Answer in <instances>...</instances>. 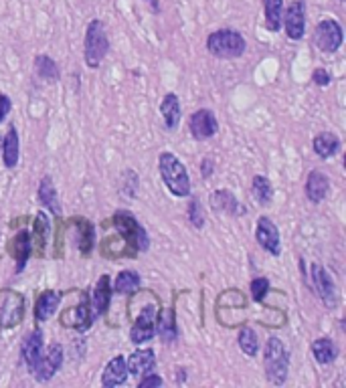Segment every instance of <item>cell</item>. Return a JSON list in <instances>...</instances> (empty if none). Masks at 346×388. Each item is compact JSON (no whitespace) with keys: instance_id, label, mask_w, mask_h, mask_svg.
<instances>
[{"instance_id":"cell-17","label":"cell","mask_w":346,"mask_h":388,"mask_svg":"<svg viewBox=\"0 0 346 388\" xmlns=\"http://www.w3.org/2000/svg\"><path fill=\"white\" fill-rule=\"evenodd\" d=\"M328 193H330V180H328V176L324 172H320V170H312L308 174L306 180L308 200L314 202V204H320L328 196Z\"/></svg>"},{"instance_id":"cell-11","label":"cell","mask_w":346,"mask_h":388,"mask_svg":"<svg viewBox=\"0 0 346 388\" xmlns=\"http://www.w3.org/2000/svg\"><path fill=\"white\" fill-rule=\"evenodd\" d=\"M284 29L286 35L291 40H300L306 33V10H304V2L302 0H294L288 6V10H284Z\"/></svg>"},{"instance_id":"cell-28","label":"cell","mask_w":346,"mask_h":388,"mask_svg":"<svg viewBox=\"0 0 346 388\" xmlns=\"http://www.w3.org/2000/svg\"><path fill=\"white\" fill-rule=\"evenodd\" d=\"M35 73L38 75V79L47 81V83H57L61 77V71H59V65L47 55H37L35 57Z\"/></svg>"},{"instance_id":"cell-29","label":"cell","mask_w":346,"mask_h":388,"mask_svg":"<svg viewBox=\"0 0 346 388\" xmlns=\"http://www.w3.org/2000/svg\"><path fill=\"white\" fill-rule=\"evenodd\" d=\"M251 194H253V198H255V202L259 207H268L269 202H271V198H273V186H271V182H269L266 176H253V180H251Z\"/></svg>"},{"instance_id":"cell-30","label":"cell","mask_w":346,"mask_h":388,"mask_svg":"<svg viewBox=\"0 0 346 388\" xmlns=\"http://www.w3.org/2000/svg\"><path fill=\"white\" fill-rule=\"evenodd\" d=\"M156 331L162 338V342H174L178 338V330L174 324L173 310H164L160 313V318L156 320Z\"/></svg>"},{"instance_id":"cell-13","label":"cell","mask_w":346,"mask_h":388,"mask_svg":"<svg viewBox=\"0 0 346 388\" xmlns=\"http://www.w3.org/2000/svg\"><path fill=\"white\" fill-rule=\"evenodd\" d=\"M154 334H156V311L152 306H146L138 315L134 328L130 330V340L134 344H146L148 340H152Z\"/></svg>"},{"instance_id":"cell-36","label":"cell","mask_w":346,"mask_h":388,"mask_svg":"<svg viewBox=\"0 0 346 388\" xmlns=\"http://www.w3.org/2000/svg\"><path fill=\"white\" fill-rule=\"evenodd\" d=\"M268 291H269L268 277H255V279L251 281V297H253V301L261 304V301L266 299Z\"/></svg>"},{"instance_id":"cell-32","label":"cell","mask_w":346,"mask_h":388,"mask_svg":"<svg viewBox=\"0 0 346 388\" xmlns=\"http://www.w3.org/2000/svg\"><path fill=\"white\" fill-rule=\"evenodd\" d=\"M237 344L243 354L247 356H255L259 352V340H257V334L251 330L250 326H243L239 330V336H237Z\"/></svg>"},{"instance_id":"cell-15","label":"cell","mask_w":346,"mask_h":388,"mask_svg":"<svg viewBox=\"0 0 346 388\" xmlns=\"http://www.w3.org/2000/svg\"><path fill=\"white\" fill-rule=\"evenodd\" d=\"M20 356L27 364L29 372H33V368L37 366V362L43 356V331L35 328L33 331L27 334V338L22 340V346H20Z\"/></svg>"},{"instance_id":"cell-7","label":"cell","mask_w":346,"mask_h":388,"mask_svg":"<svg viewBox=\"0 0 346 388\" xmlns=\"http://www.w3.org/2000/svg\"><path fill=\"white\" fill-rule=\"evenodd\" d=\"M345 40L343 35V27L334 19L320 20L316 31H314V45L322 51V53H336L340 49Z\"/></svg>"},{"instance_id":"cell-12","label":"cell","mask_w":346,"mask_h":388,"mask_svg":"<svg viewBox=\"0 0 346 388\" xmlns=\"http://www.w3.org/2000/svg\"><path fill=\"white\" fill-rule=\"evenodd\" d=\"M189 130H191V136L199 142L203 140H209L217 134L219 130V124H217V117L212 114L211 110H196L191 117H189Z\"/></svg>"},{"instance_id":"cell-4","label":"cell","mask_w":346,"mask_h":388,"mask_svg":"<svg viewBox=\"0 0 346 388\" xmlns=\"http://www.w3.org/2000/svg\"><path fill=\"white\" fill-rule=\"evenodd\" d=\"M110 51V39L106 33V27L101 20H92L85 31V40H83V59L89 69H97L101 61L108 57Z\"/></svg>"},{"instance_id":"cell-5","label":"cell","mask_w":346,"mask_h":388,"mask_svg":"<svg viewBox=\"0 0 346 388\" xmlns=\"http://www.w3.org/2000/svg\"><path fill=\"white\" fill-rule=\"evenodd\" d=\"M310 281H312V290L316 291V295L320 297V301L326 306L328 310H334L338 306V290H336V283L330 277V273L322 265L312 263V267H310Z\"/></svg>"},{"instance_id":"cell-23","label":"cell","mask_w":346,"mask_h":388,"mask_svg":"<svg viewBox=\"0 0 346 388\" xmlns=\"http://www.w3.org/2000/svg\"><path fill=\"white\" fill-rule=\"evenodd\" d=\"M160 114L164 119V126L168 130H176L180 124V101L176 94H166L162 103H160Z\"/></svg>"},{"instance_id":"cell-8","label":"cell","mask_w":346,"mask_h":388,"mask_svg":"<svg viewBox=\"0 0 346 388\" xmlns=\"http://www.w3.org/2000/svg\"><path fill=\"white\" fill-rule=\"evenodd\" d=\"M24 318V297L10 290L0 291V328H15Z\"/></svg>"},{"instance_id":"cell-25","label":"cell","mask_w":346,"mask_h":388,"mask_svg":"<svg viewBox=\"0 0 346 388\" xmlns=\"http://www.w3.org/2000/svg\"><path fill=\"white\" fill-rule=\"evenodd\" d=\"M312 356L318 364H332L338 356V350H336V344L330 340V338H320V340H314L312 342Z\"/></svg>"},{"instance_id":"cell-3","label":"cell","mask_w":346,"mask_h":388,"mask_svg":"<svg viewBox=\"0 0 346 388\" xmlns=\"http://www.w3.org/2000/svg\"><path fill=\"white\" fill-rule=\"evenodd\" d=\"M247 49V43L239 31L233 29H219L209 35L207 51L217 59H239Z\"/></svg>"},{"instance_id":"cell-24","label":"cell","mask_w":346,"mask_h":388,"mask_svg":"<svg viewBox=\"0 0 346 388\" xmlns=\"http://www.w3.org/2000/svg\"><path fill=\"white\" fill-rule=\"evenodd\" d=\"M312 148H314V152L320 156V158H332V156L338 154V150H340V140L336 134H332V132H322V134H318V136L314 137V142H312Z\"/></svg>"},{"instance_id":"cell-16","label":"cell","mask_w":346,"mask_h":388,"mask_svg":"<svg viewBox=\"0 0 346 388\" xmlns=\"http://www.w3.org/2000/svg\"><path fill=\"white\" fill-rule=\"evenodd\" d=\"M128 364H126V358L124 356H115L108 362V366L103 368L101 374V385L106 388H114L124 385L128 380Z\"/></svg>"},{"instance_id":"cell-33","label":"cell","mask_w":346,"mask_h":388,"mask_svg":"<svg viewBox=\"0 0 346 388\" xmlns=\"http://www.w3.org/2000/svg\"><path fill=\"white\" fill-rule=\"evenodd\" d=\"M29 253H31V239H29V233H27V231H22V233L17 234V239H15L17 273L24 269V265H27V259H29Z\"/></svg>"},{"instance_id":"cell-31","label":"cell","mask_w":346,"mask_h":388,"mask_svg":"<svg viewBox=\"0 0 346 388\" xmlns=\"http://www.w3.org/2000/svg\"><path fill=\"white\" fill-rule=\"evenodd\" d=\"M138 288H140V275H138L136 271L126 269V271L117 273V277H115V281H114V290L112 291H115V293H126V295H130V293H134Z\"/></svg>"},{"instance_id":"cell-19","label":"cell","mask_w":346,"mask_h":388,"mask_svg":"<svg viewBox=\"0 0 346 388\" xmlns=\"http://www.w3.org/2000/svg\"><path fill=\"white\" fill-rule=\"evenodd\" d=\"M37 198H38V204L45 207L49 213L61 214V202H59L57 188H55L51 176H43V180H41V184H38Z\"/></svg>"},{"instance_id":"cell-43","label":"cell","mask_w":346,"mask_h":388,"mask_svg":"<svg viewBox=\"0 0 346 388\" xmlns=\"http://www.w3.org/2000/svg\"><path fill=\"white\" fill-rule=\"evenodd\" d=\"M0 142H2V136H0Z\"/></svg>"},{"instance_id":"cell-1","label":"cell","mask_w":346,"mask_h":388,"mask_svg":"<svg viewBox=\"0 0 346 388\" xmlns=\"http://www.w3.org/2000/svg\"><path fill=\"white\" fill-rule=\"evenodd\" d=\"M158 170L164 186L171 191L176 198H187L191 196V178L185 168V164L173 154V152H162L158 158Z\"/></svg>"},{"instance_id":"cell-35","label":"cell","mask_w":346,"mask_h":388,"mask_svg":"<svg viewBox=\"0 0 346 388\" xmlns=\"http://www.w3.org/2000/svg\"><path fill=\"white\" fill-rule=\"evenodd\" d=\"M51 231V225H49V218L43 211H38L37 218H35V239L38 243V249L43 251L45 243H47V234Z\"/></svg>"},{"instance_id":"cell-9","label":"cell","mask_w":346,"mask_h":388,"mask_svg":"<svg viewBox=\"0 0 346 388\" xmlns=\"http://www.w3.org/2000/svg\"><path fill=\"white\" fill-rule=\"evenodd\" d=\"M63 358H65V352L61 344H51L47 352H43L41 360L37 362V366L33 368V378L38 382H47L51 380L55 374L59 372V368L63 366Z\"/></svg>"},{"instance_id":"cell-26","label":"cell","mask_w":346,"mask_h":388,"mask_svg":"<svg viewBox=\"0 0 346 388\" xmlns=\"http://www.w3.org/2000/svg\"><path fill=\"white\" fill-rule=\"evenodd\" d=\"M264 17L269 33H277L284 20V0H264Z\"/></svg>"},{"instance_id":"cell-40","label":"cell","mask_w":346,"mask_h":388,"mask_svg":"<svg viewBox=\"0 0 346 388\" xmlns=\"http://www.w3.org/2000/svg\"><path fill=\"white\" fill-rule=\"evenodd\" d=\"M212 168H215V164H212L211 158H205V160L201 162V176H203V178H211Z\"/></svg>"},{"instance_id":"cell-20","label":"cell","mask_w":346,"mask_h":388,"mask_svg":"<svg viewBox=\"0 0 346 388\" xmlns=\"http://www.w3.org/2000/svg\"><path fill=\"white\" fill-rule=\"evenodd\" d=\"M20 158V142H19V132L15 126L8 128L6 136L2 137V160L6 168H17Z\"/></svg>"},{"instance_id":"cell-2","label":"cell","mask_w":346,"mask_h":388,"mask_svg":"<svg viewBox=\"0 0 346 388\" xmlns=\"http://www.w3.org/2000/svg\"><path fill=\"white\" fill-rule=\"evenodd\" d=\"M264 372L271 385L282 387L288 380L289 354L280 338H269L264 356Z\"/></svg>"},{"instance_id":"cell-34","label":"cell","mask_w":346,"mask_h":388,"mask_svg":"<svg viewBox=\"0 0 346 388\" xmlns=\"http://www.w3.org/2000/svg\"><path fill=\"white\" fill-rule=\"evenodd\" d=\"M187 214H189V221H191L194 229H203L205 227V209H203V202L199 198H191Z\"/></svg>"},{"instance_id":"cell-6","label":"cell","mask_w":346,"mask_h":388,"mask_svg":"<svg viewBox=\"0 0 346 388\" xmlns=\"http://www.w3.org/2000/svg\"><path fill=\"white\" fill-rule=\"evenodd\" d=\"M114 223L120 234L126 237L134 245L136 251H148V247H150L148 234L144 231V227H140V223L136 221L132 214L126 213V211H117L114 216Z\"/></svg>"},{"instance_id":"cell-21","label":"cell","mask_w":346,"mask_h":388,"mask_svg":"<svg viewBox=\"0 0 346 388\" xmlns=\"http://www.w3.org/2000/svg\"><path fill=\"white\" fill-rule=\"evenodd\" d=\"M59 301H61V291H43L35 304L37 322H47L59 308Z\"/></svg>"},{"instance_id":"cell-37","label":"cell","mask_w":346,"mask_h":388,"mask_svg":"<svg viewBox=\"0 0 346 388\" xmlns=\"http://www.w3.org/2000/svg\"><path fill=\"white\" fill-rule=\"evenodd\" d=\"M164 385V380L158 376V374H152V372H148V374H144V376H140V382H138V387L140 388H150V387H162Z\"/></svg>"},{"instance_id":"cell-22","label":"cell","mask_w":346,"mask_h":388,"mask_svg":"<svg viewBox=\"0 0 346 388\" xmlns=\"http://www.w3.org/2000/svg\"><path fill=\"white\" fill-rule=\"evenodd\" d=\"M112 283H110V275H101L97 281L96 291H94V318L106 313L112 301Z\"/></svg>"},{"instance_id":"cell-38","label":"cell","mask_w":346,"mask_h":388,"mask_svg":"<svg viewBox=\"0 0 346 388\" xmlns=\"http://www.w3.org/2000/svg\"><path fill=\"white\" fill-rule=\"evenodd\" d=\"M312 81L316 83V85H320V87H326L330 85V73H328L326 69H314V73H312Z\"/></svg>"},{"instance_id":"cell-18","label":"cell","mask_w":346,"mask_h":388,"mask_svg":"<svg viewBox=\"0 0 346 388\" xmlns=\"http://www.w3.org/2000/svg\"><path fill=\"white\" fill-rule=\"evenodd\" d=\"M126 364H128V374H132L134 378H140V376L152 372L156 366L154 350H136L134 354H130Z\"/></svg>"},{"instance_id":"cell-14","label":"cell","mask_w":346,"mask_h":388,"mask_svg":"<svg viewBox=\"0 0 346 388\" xmlns=\"http://www.w3.org/2000/svg\"><path fill=\"white\" fill-rule=\"evenodd\" d=\"M211 202V209L215 213L229 214V216H243L245 214V207L237 200V196L231 193V191H215L209 198Z\"/></svg>"},{"instance_id":"cell-10","label":"cell","mask_w":346,"mask_h":388,"mask_svg":"<svg viewBox=\"0 0 346 388\" xmlns=\"http://www.w3.org/2000/svg\"><path fill=\"white\" fill-rule=\"evenodd\" d=\"M255 241L259 243L261 249H266L269 255L280 257L282 255V239L275 223L269 216H259L257 218V229H255Z\"/></svg>"},{"instance_id":"cell-39","label":"cell","mask_w":346,"mask_h":388,"mask_svg":"<svg viewBox=\"0 0 346 388\" xmlns=\"http://www.w3.org/2000/svg\"><path fill=\"white\" fill-rule=\"evenodd\" d=\"M10 107H13V101H10V97L4 96V94H0V124L6 119L8 114H10Z\"/></svg>"},{"instance_id":"cell-27","label":"cell","mask_w":346,"mask_h":388,"mask_svg":"<svg viewBox=\"0 0 346 388\" xmlns=\"http://www.w3.org/2000/svg\"><path fill=\"white\" fill-rule=\"evenodd\" d=\"M67 318H71V324H67V326H73L75 330L85 331L92 326V322H94V311L89 310V304L87 301H83L81 306H77L75 310L65 311L63 313V320H67Z\"/></svg>"},{"instance_id":"cell-42","label":"cell","mask_w":346,"mask_h":388,"mask_svg":"<svg viewBox=\"0 0 346 388\" xmlns=\"http://www.w3.org/2000/svg\"><path fill=\"white\" fill-rule=\"evenodd\" d=\"M148 2H150V4H152V6H154V10H156V13H158V10H160V8H158V2H156V0H148Z\"/></svg>"},{"instance_id":"cell-41","label":"cell","mask_w":346,"mask_h":388,"mask_svg":"<svg viewBox=\"0 0 346 388\" xmlns=\"http://www.w3.org/2000/svg\"><path fill=\"white\" fill-rule=\"evenodd\" d=\"M176 372H178V374H176V382H185V380H187V370L178 368Z\"/></svg>"}]
</instances>
